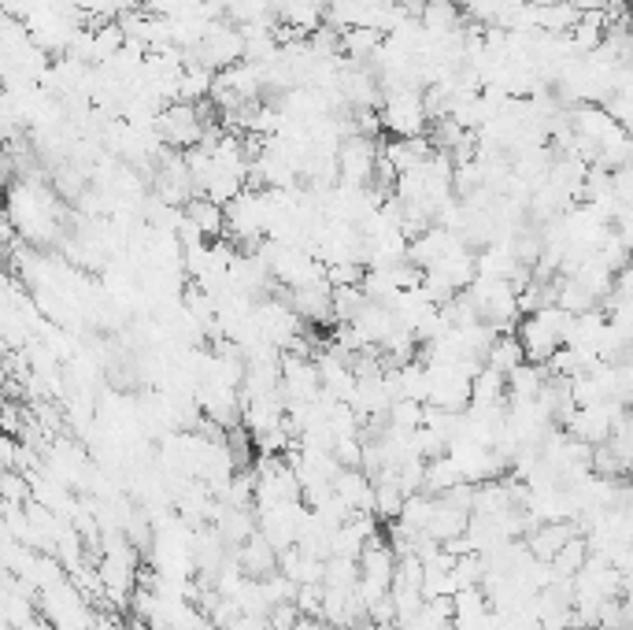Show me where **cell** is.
I'll list each match as a JSON object with an SVG mask.
<instances>
[{"label":"cell","mask_w":633,"mask_h":630,"mask_svg":"<svg viewBox=\"0 0 633 630\" xmlns=\"http://www.w3.org/2000/svg\"><path fill=\"white\" fill-rule=\"evenodd\" d=\"M571 312H564L559 304H548L541 312H527L519 319V345L527 353L530 364L548 367L556 360L559 349L567 345V335H571Z\"/></svg>","instance_id":"cell-1"},{"label":"cell","mask_w":633,"mask_h":630,"mask_svg":"<svg viewBox=\"0 0 633 630\" xmlns=\"http://www.w3.org/2000/svg\"><path fill=\"white\" fill-rule=\"evenodd\" d=\"M382 130L393 138H427V101H422V89L415 86H389L382 97Z\"/></svg>","instance_id":"cell-2"},{"label":"cell","mask_w":633,"mask_h":630,"mask_svg":"<svg viewBox=\"0 0 633 630\" xmlns=\"http://www.w3.org/2000/svg\"><path fill=\"white\" fill-rule=\"evenodd\" d=\"M212 104V101H207ZM207 104H186V101H175L160 112L156 119V134L164 138L167 149H178V152H189L204 141L207 126H212V112L204 115Z\"/></svg>","instance_id":"cell-3"},{"label":"cell","mask_w":633,"mask_h":630,"mask_svg":"<svg viewBox=\"0 0 633 630\" xmlns=\"http://www.w3.org/2000/svg\"><path fill=\"white\" fill-rule=\"evenodd\" d=\"M186 60L204 63V67H212L215 75H219V71H226V67H233V63L245 60V34H241L238 23L215 20L212 26H207L204 41L197 45L193 52H186Z\"/></svg>","instance_id":"cell-4"},{"label":"cell","mask_w":633,"mask_h":630,"mask_svg":"<svg viewBox=\"0 0 633 630\" xmlns=\"http://www.w3.org/2000/svg\"><path fill=\"white\" fill-rule=\"evenodd\" d=\"M378 160H382V146L367 134H352L338 149V178L345 186H375Z\"/></svg>","instance_id":"cell-5"},{"label":"cell","mask_w":633,"mask_h":630,"mask_svg":"<svg viewBox=\"0 0 633 630\" xmlns=\"http://www.w3.org/2000/svg\"><path fill=\"white\" fill-rule=\"evenodd\" d=\"M574 534H578V530H574L571 519H552V524H537V527L530 530V534H527V549H530L533 556H537V560L552 564V560H556L559 549L571 542Z\"/></svg>","instance_id":"cell-6"},{"label":"cell","mask_w":633,"mask_h":630,"mask_svg":"<svg viewBox=\"0 0 633 630\" xmlns=\"http://www.w3.org/2000/svg\"><path fill=\"white\" fill-rule=\"evenodd\" d=\"M278 549L267 542L264 534H252L245 545L233 549V560L241 564V571L249 575V579H267V575L278 571Z\"/></svg>","instance_id":"cell-7"},{"label":"cell","mask_w":633,"mask_h":630,"mask_svg":"<svg viewBox=\"0 0 633 630\" xmlns=\"http://www.w3.org/2000/svg\"><path fill=\"white\" fill-rule=\"evenodd\" d=\"M186 219L193 223V230L201 234L204 241H219L226 234V209L215 204L212 197H193L186 204Z\"/></svg>","instance_id":"cell-8"},{"label":"cell","mask_w":633,"mask_h":630,"mask_svg":"<svg viewBox=\"0 0 633 630\" xmlns=\"http://www.w3.org/2000/svg\"><path fill=\"white\" fill-rule=\"evenodd\" d=\"M385 34L375 30V26H352V30L341 34V52L352 60V63H370L378 49H382Z\"/></svg>","instance_id":"cell-9"},{"label":"cell","mask_w":633,"mask_h":630,"mask_svg":"<svg viewBox=\"0 0 633 630\" xmlns=\"http://www.w3.org/2000/svg\"><path fill=\"white\" fill-rule=\"evenodd\" d=\"M590 556H593V545H590V538H582V534H574L571 542H567L564 549L556 553V560H552V571L559 575V579H574L578 571H582L585 564H590Z\"/></svg>","instance_id":"cell-10"},{"label":"cell","mask_w":633,"mask_h":630,"mask_svg":"<svg viewBox=\"0 0 633 630\" xmlns=\"http://www.w3.org/2000/svg\"><path fill=\"white\" fill-rule=\"evenodd\" d=\"M522 364H527V353H522L519 338H511V335L496 338L493 349H490V356H485V367H493V371H501V375L519 371Z\"/></svg>","instance_id":"cell-11"}]
</instances>
